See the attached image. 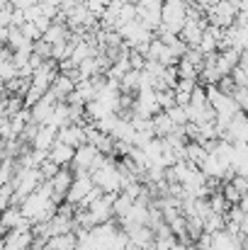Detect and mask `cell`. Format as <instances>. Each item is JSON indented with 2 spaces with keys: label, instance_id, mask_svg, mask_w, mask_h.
Returning <instances> with one entry per match:
<instances>
[{
  "label": "cell",
  "instance_id": "cell-1",
  "mask_svg": "<svg viewBox=\"0 0 248 250\" xmlns=\"http://www.w3.org/2000/svg\"><path fill=\"white\" fill-rule=\"evenodd\" d=\"M90 180H92V187H97L102 194H119V189H122V170H119L117 158L105 156L102 163L90 172Z\"/></svg>",
  "mask_w": 248,
  "mask_h": 250
},
{
  "label": "cell",
  "instance_id": "cell-2",
  "mask_svg": "<svg viewBox=\"0 0 248 250\" xmlns=\"http://www.w3.org/2000/svg\"><path fill=\"white\" fill-rule=\"evenodd\" d=\"M236 15H239V7H236L234 0H219V2H214V5H209V7L204 10L207 24H214V27H219V29L231 27L234 20H236Z\"/></svg>",
  "mask_w": 248,
  "mask_h": 250
},
{
  "label": "cell",
  "instance_id": "cell-3",
  "mask_svg": "<svg viewBox=\"0 0 248 250\" xmlns=\"http://www.w3.org/2000/svg\"><path fill=\"white\" fill-rule=\"evenodd\" d=\"M102 153L95 148V146H90V144H83L78 146L76 151H73V161H71V166H73V172H92L95 167L102 163Z\"/></svg>",
  "mask_w": 248,
  "mask_h": 250
},
{
  "label": "cell",
  "instance_id": "cell-4",
  "mask_svg": "<svg viewBox=\"0 0 248 250\" xmlns=\"http://www.w3.org/2000/svg\"><path fill=\"white\" fill-rule=\"evenodd\" d=\"M114 197H117V194H100L97 199H92V202L85 207V211H88L92 226L114 221V216H112V202H114Z\"/></svg>",
  "mask_w": 248,
  "mask_h": 250
},
{
  "label": "cell",
  "instance_id": "cell-5",
  "mask_svg": "<svg viewBox=\"0 0 248 250\" xmlns=\"http://www.w3.org/2000/svg\"><path fill=\"white\" fill-rule=\"evenodd\" d=\"M204 24H207V20H185L182 29L178 32V39L187 49H197V44L202 39V32H204Z\"/></svg>",
  "mask_w": 248,
  "mask_h": 250
},
{
  "label": "cell",
  "instance_id": "cell-6",
  "mask_svg": "<svg viewBox=\"0 0 248 250\" xmlns=\"http://www.w3.org/2000/svg\"><path fill=\"white\" fill-rule=\"evenodd\" d=\"M71 180H73V170H71V167H59L56 175H54L51 180H46L49 187H51V192H54V202H56V204H61V202L66 199V192H68V187H71Z\"/></svg>",
  "mask_w": 248,
  "mask_h": 250
},
{
  "label": "cell",
  "instance_id": "cell-7",
  "mask_svg": "<svg viewBox=\"0 0 248 250\" xmlns=\"http://www.w3.org/2000/svg\"><path fill=\"white\" fill-rule=\"evenodd\" d=\"M56 141L59 144H66V146H71L73 151L85 144V131H83L81 124H66V126H61L59 131H56Z\"/></svg>",
  "mask_w": 248,
  "mask_h": 250
},
{
  "label": "cell",
  "instance_id": "cell-8",
  "mask_svg": "<svg viewBox=\"0 0 248 250\" xmlns=\"http://www.w3.org/2000/svg\"><path fill=\"white\" fill-rule=\"evenodd\" d=\"M54 141H56V129L39 124V126H37V131H34V136L29 139V146H32V151L49 153V148L54 146Z\"/></svg>",
  "mask_w": 248,
  "mask_h": 250
},
{
  "label": "cell",
  "instance_id": "cell-9",
  "mask_svg": "<svg viewBox=\"0 0 248 250\" xmlns=\"http://www.w3.org/2000/svg\"><path fill=\"white\" fill-rule=\"evenodd\" d=\"M73 81L64 73H56V78L51 81V87H49V95L56 100V102H66V97L73 92Z\"/></svg>",
  "mask_w": 248,
  "mask_h": 250
},
{
  "label": "cell",
  "instance_id": "cell-10",
  "mask_svg": "<svg viewBox=\"0 0 248 250\" xmlns=\"http://www.w3.org/2000/svg\"><path fill=\"white\" fill-rule=\"evenodd\" d=\"M46 158H49L54 166L68 167V166H71V161H73V148H71V146H66V144H59V141H54V146L49 148Z\"/></svg>",
  "mask_w": 248,
  "mask_h": 250
},
{
  "label": "cell",
  "instance_id": "cell-11",
  "mask_svg": "<svg viewBox=\"0 0 248 250\" xmlns=\"http://www.w3.org/2000/svg\"><path fill=\"white\" fill-rule=\"evenodd\" d=\"M68 27L64 24V22H51L49 24V29L42 34V39L46 42V44H59V42H66L68 39Z\"/></svg>",
  "mask_w": 248,
  "mask_h": 250
},
{
  "label": "cell",
  "instance_id": "cell-12",
  "mask_svg": "<svg viewBox=\"0 0 248 250\" xmlns=\"http://www.w3.org/2000/svg\"><path fill=\"white\" fill-rule=\"evenodd\" d=\"M195 81H178L175 87H173V100H175V104H187L190 102V95H192V90H195Z\"/></svg>",
  "mask_w": 248,
  "mask_h": 250
},
{
  "label": "cell",
  "instance_id": "cell-13",
  "mask_svg": "<svg viewBox=\"0 0 248 250\" xmlns=\"http://www.w3.org/2000/svg\"><path fill=\"white\" fill-rule=\"evenodd\" d=\"M165 117L170 119L173 126H185L187 124V109L182 104H173L170 109H165Z\"/></svg>",
  "mask_w": 248,
  "mask_h": 250
},
{
  "label": "cell",
  "instance_id": "cell-14",
  "mask_svg": "<svg viewBox=\"0 0 248 250\" xmlns=\"http://www.w3.org/2000/svg\"><path fill=\"white\" fill-rule=\"evenodd\" d=\"M32 54L39 56L42 61H49V59H51V44H46L44 39H37V42L32 44Z\"/></svg>",
  "mask_w": 248,
  "mask_h": 250
},
{
  "label": "cell",
  "instance_id": "cell-15",
  "mask_svg": "<svg viewBox=\"0 0 248 250\" xmlns=\"http://www.w3.org/2000/svg\"><path fill=\"white\" fill-rule=\"evenodd\" d=\"M20 32H22V37L27 39V42H37V39H42V32L32 24V22H24V24H20Z\"/></svg>",
  "mask_w": 248,
  "mask_h": 250
},
{
  "label": "cell",
  "instance_id": "cell-16",
  "mask_svg": "<svg viewBox=\"0 0 248 250\" xmlns=\"http://www.w3.org/2000/svg\"><path fill=\"white\" fill-rule=\"evenodd\" d=\"M10 207H15V204H12V187H10V182H7V185L0 187V211H5V209H10Z\"/></svg>",
  "mask_w": 248,
  "mask_h": 250
},
{
  "label": "cell",
  "instance_id": "cell-17",
  "mask_svg": "<svg viewBox=\"0 0 248 250\" xmlns=\"http://www.w3.org/2000/svg\"><path fill=\"white\" fill-rule=\"evenodd\" d=\"M231 100H234V102H236V107L244 112V109H246V104H248L246 87H234V90H231Z\"/></svg>",
  "mask_w": 248,
  "mask_h": 250
},
{
  "label": "cell",
  "instance_id": "cell-18",
  "mask_svg": "<svg viewBox=\"0 0 248 250\" xmlns=\"http://www.w3.org/2000/svg\"><path fill=\"white\" fill-rule=\"evenodd\" d=\"M39 0H10V5L15 7V10H27V7H32V5H37Z\"/></svg>",
  "mask_w": 248,
  "mask_h": 250
},
{
  "label": "cell",
  "instance_id": "cell-19",
  "mask_svg": "<svg viewBox=\"0 0 248 250\" xmlns=\"http://www.w3.org/2000/svg\"><path fill=\"white\" fill-rule=\"evenodd\" d=\"M42 5H51V7H56V10H61V2L64 0H39Z\"/></svg>",
  "mask_w": 248,
  "mask_h": 250
},
{
  "label": "cell",
  "instance_id": "cell-20",
  "mask_svg": "<svg viewBox=\"0 0 248 250\" xmlns=\"http://www.w3.org/2000/svg\"><path fill=\"white\" fill-rule=\"evenodd\" d=\"M5 39H7V27L0 24V44H5Z\"/></svg>",
  "mask_w": 248,
  "mask_h": 250
},
{
  "label": "cell",
  "instance_id": "cell-21",
  "mask_svg": "<svg viewBox=\"0 0 248 250\" xmlns=\"http://www.w3.org/2000/svg\"><path fill=\"white\" fill-rule=\"evenodd\" d=\"M122 250H141V248H136V246H132V243H127V246H124V248Z\"/></svg>",
  "mask_w": 248,
  "mask_h": 250
},
{
  "label": "cell",
  "instance_id": "cell-22",
  "mask_svg": "<svg viewBox=\"0 0 248 250\" xmlns=\"http://www.w3.org/2000/svg\"><path fill=\"white\" fill-rule=\"evenodd\" d=\"M144 250H156V248H154V246H149V248H144Z\"/></svg>",
  "mask_w": 248,
  "mask_h": 250
},
{
  "label": "cell",
  "instance_id": "cell-23",
  "mask_svg": "<svg viewBox=\"0 0 248 250\" xmlns=\"http://www.w3.org/2000/svg\"><path fill=\"white\" fill-rule=\"evenodd\" d=\"M2 49H5V44H0V54H2Z\"/></svg>",
  "mask_w": 248,
  "mask_h": 250
},
{
  "label": "cell",
  "instance_id": "cell-24",
  "mask_svg": "<svg viewBox=\"0 0 248 250\" xmlns=\"http://www.w3.org/2000/svg\"><path fill=\"white\" fill-rule=\"evenodd\" d=\"M0 141H2V139H0Z\"/></svg>",
  "mask_w": 248,
  "mask_h": 250
}]
</instances>
